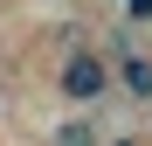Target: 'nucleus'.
<instances>
[{"mask_svg":"<svg viewBox=\"0 0 152 146\" xmlns=\"http://www.w3.org/2000/svg\"><path fill=\"white\" fill-rule=\"evenodd\" d=\"M56 90L69 97V104H97V97L118 90V84H111V63L97 56V49H69L62 70H56Z\"/></svg>","mask_w":152,"mask_h":146,"instance_id":"nucleus-1","label":"nucleus"},{"mask_svg":"<svg viewBox=\"0 0 152 146\" xmlns=\"http://www.w3.org/2000/svg\"><path fill=\"white\" fill-rule=\"evenodd\" d=\"M111 84H118L124 97H138V104H152V56H138V49L124 42L118 63H111Z\"/></svg>","mask_w":152,"mask_h":146,"instance_id":"nucleus-2","label":"nucleus"},{"mask_svg":"<svg viewBox=\"0 0 152 146\" xmlns=\"http://www.w3.org/2000/svg\"><path fill=\"white\" fill-rule=\"evenodd\" d=\"M56 146H97V132L83 125V118H69V125H56Z\"/></svg>","mask_w":152,"mask_h":146,"instance_id":"nucleus-3","label":"nucleus"},{"mask_svg":"<svg viewBox=\"0 0 152 146\" xmlns=\"http://www.w3.org/2000/svg\"><path fill=\"white\" fill-rule=\"evenodd\" d=\"M124 14H132V21H152V0H124Z\"/></svg>","mask_w":152,"mask_h":146,"instance_id":"nucleus-4","label":"nucleus"},{"mask_svg":"<svg viewBox=\"0 0 152 146\" xmlns=\"http://www.w3.org/2000/svg\"><path fill=\"white\" fill-rule=\"evenodd\" d=\"M111 146H138V139H111Z\"/></svg>","mask_w":152,"mask_h":146,"instance_id":"nucleus-5","label":"nucleus"}]
</instances>
